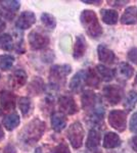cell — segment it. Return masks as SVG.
Segmentation results:
<instances>
[{
	"label": "cell",
	"instance_id": "obj_28",
	"mask_svg": "<svg viewBox=\"0 0 137 153\" xmlns=\"http://www.w3.org/2000/svg\"><path fill=\"white\" fill-rule=\"evenodd\" d=\"M41 22L45 26V28L49 31H53L56 27V19L54 16L48 13V12H43L41 14Z\"/></svg>",
	"mask_w": 137,
	"mask_h": 153
},
{
	"label": "cell",
	"instance_id": "obj_16",
	"mask_svg": "<svg viewBox=\"0 0 137 153\" xmlns=\"http://www.w3.org/2000/svg\"><path fill=\"white\" fill-rule=\"evenodd\" d=\"M97 55H98L99 60L106 65H112L116 60V55H115L114 51L103 44H100L97 47Z\"/></svg>",
	"mask_w": 137,
	"mask_h": 153
},
{
	"label": "cell",
	"instance_id": "obj_41",
	"mask_svg": "<svg viewBox=\"0 0 137 153\" xmlns=\"http://www.w3.org/2000/svg\"><path fill=\"white\" fill-rule=\"evenodd\" d=\"M43 147H38L36 148V150H35V153H46V152H43Z\"/></svg>",
	"mask_w": 137,
	"mask_h": 153
},
{
	"label": "cell",
	"instance_id": "obj_22",
	"mask_svg": "<svg viewBox=\"0 0 137 153\" xmlns=\"http://www.w3.org/2000/svg\"><path fill=\"white\" fill-rule=\"evenodd\" d=\"M85 84L88 87L97 89L100 85V78H99L98 73L94 68H88L86 71V78Z\"/></svg>",
	"mask_w": 137,
	"mask_h": 153
},
{
	"label": "cell",
	"instance_id": "obj_39",
	"mask_svg": "<svg viewBox=\"0 0 137 153\" xmlns=\"http://www.w3.org/2000/svg\"><path fill=\"white\" fill-rule=\"evenodd\" d=\"M84 3H87V4H94V5H99L101 3V1L97 0V1H89V0H83Z\"/></svg>",
	"mask_w": 137,
	"mask_h": 153
},
{
	"label": "cell",
	"instance_id": "obj_17",
	"mask_svg": "<svg viewBox=\"0 0 137 153\" xmlns=\"http://www.w3.org/2000/svg\"><path fill=\"white\" fill-rule=\"evenodd\" d=\"M87 50V41L83 35H78L74 44L73 57L75 59H80L84 56Z\"/></svg>",
	"mask_w": 137,
	"mask_h": 153
},
{
	"label": "cell",
	"instance_id": "obj_14",
	"mask_svg": "<svg viewBox=\"0 0 137 153\" xmlns=\"http://www.w3.org/2000/svg\"><path fill=\"white\" fill-rule=\"evenodd\" d=\"M28 80V75L23 68H17L9 76V83L14 89H19L24 87Z\"/></svg>",
	"mask_w": 137,
	"mask_h": 153
},
{
	"label": "cell",
	"instance_id": "obj_29",
	"mask_svg": "<svg viewBox=\"0 0 137 153\" xmlns=\"http://www.w3.org/2000/svg\"><path fill=\"white\" fill-rule=\"evenodd\" d=\"M14 56L10 55V54H3L0 55V70L3 71H9L12 68L14 63Z\"/></svg>",
	"mask_w": 137,
	"mask_h": 153
},
{
	"label": "cell",
	"instance_id": "obj_43",
	"mask_svg": "<svg viewBox=\"0 0 137 153\" xmlns=\"http://www.w3.org/2000/svg\"><path fill=\"white\" fill-rule=\"evenodd\" d=\"M109 153H116V152H109Z\"/></svg>",
	"mask_w": 137,
	"mask_h": 153
},
{
	"label": "cell",
	"instance_id": "obj_32",
	"mask_svg": "<svg viewBox=\"0 0 137 153\" xmlns=\"http://www.w3.org/2000/svg\"><path fill=\"white\" fill-rule=\"evenodd\" d=\"M16 45H14V48H16V51L19 54H23L25 52V48H24V38H23V34L16 33Z\"/></svg>",
	"mask_w": 137,
	"mask_h": 153
},
{
	"label": "cell",
	"instance_id": "obj_11",
	"mask_svg": "<svg viewBox=\"0 0 137 153\" xmlns=\"http://www.w3.org/2000/svg\"><path fill=\"white\" fill-rule=\"evenodd\" d=\"M35 23H36V16H35V13L33 11L26 10L22 12L19 18H17L16 22V27L19 30L25 31V30H28L31 28Z\"/></svg>",
	"mask_w": 137,
	"mask_h": 153
},
{
	"label": "cell",
	"instance_id": "obj_6",
	"mask_svg": "<svg viewBox=\"0 0 137 153\" xmlns=\"http://www.w3.org/2000/svg\"><path fill=\"white\" fill-rule=\"evenodd\" d=\"M109 124L118 132H124L127 127V113L124 110H112L109 114Z\"/></svg>",
	"mask_w": 137,
	"mask_h": 153
},
{
	"label": "cell",
	"instance_id": "obj_3",
	"mask_svg": "<svg viewBox=\"0 0 137 153\" xmlns=\"http://www.w3.org/2000/svg\"><path fill=\"white\" fill-rule=\"evenodd\" d=\"M72 71L70 65H54L49 71V84L54 90H58L66 82V78Z\"/></svg>",
	"mask_w": 137,
	"mask_h": 153
},
{
	"label": "cell",
	"instance_id": "obj_36",
	"mask_svg": "<svg viewBox=\"0 0 137 153\" xmlns=\"http://www.w3.org/2000/svg\"><path fill=\"white\" fill-rule=\"evenodd\" d=\"M3 153H16V149L14 148L13 145L7 144L3 149Z\"/></svg>",
	"mask_w": 137,
	"mask_h": 153
},
{
	"label": "cell",
	"instance_id": "obj_13",
	"mask_svg": "<svg viewBox=\"0 0 137 153\" xmlns=\"http://www.w3.org/2000/svg\"><path fill=\"white\" fill-rule=\"evenodd\" d=\"M85 78H86V71L82 70L79 71L78 73H76L73 76V78L70 81L69 87L71 89V91H73L74 93H79L83 90L84 84H85Z\"/></svg>",
	"mask_w": 137,
	"mask_h": 153
},
{
	"label": "cell",
	"instance_id": "obj_1",
	"mask_svg": "<svg viewBox=\"0 0 137 153\" xmlns=\"http://www.w3.org/2000/svg\"><path fill=\"white\" fill-rule=\"evenodd\" d=\"M46 130L45 123L39 117L33 118L21 130L17 135V140L24 147H32L42 138Z\"/></svg>",
	"mask_w": 137,
	"mask_h": 153
},
{
	"label": "cell",
	"instance_id": "obj_10",
	"mask_svg": "<svg viewBox=\"0 0 137 153\" xmlns=\"http://www.w3.org/2000/svg\"><path fill=\"white\" fill-rule=\"evenodd\" d=\"M0 14L3 18L10 19L13 18L14 13L21 8V2L16 0H4L0 1Z\"/></svg>",
	"mask_w": 137,
	"mask_h": 153
},
{
	"label": "cell",
	"instance_id": "obj_30",
	"mask_svg": "<svg viewBox=\"0 0 137 153\" xmlns=\"http://www.w3.org/2000/svg\"><path fill=\"white\" fill-rule=\"evenodd\" d=\"M137 104V92L135 90H131L127 95L125 102H124V107L126 108L127 111H131L134 109V107Z\"/></svg>",
	"mask_w": 137,
	"mask_h": 153
},
{
	"label": "cell",
	"instance_id": "obj_18",
	"mask_svg": "<svg viewBox=\"0 0 137 153\" xmlns=\"http://www.w3.org/2000/svg\"><path fill=\"white\" fill-rule=\"evenodd\" d=\"M45 91V83L40 76H34L28 86V92L30 95L37 96L40 95Z\"/></svg>",
	"mask_w": 137,
	"mask_h": 153
},
{
	"label": "cell",
	"instance_id": "obj_31",
	"mask_svg": "<svg viewBox=\"0 0 137 153\" xmlns=\"http://www.w3.org/2000/svg\"><path fill=\"white\" fill-rule=\"evenodd\" d=\"M119 71H120L121 75L125 79H128V80L134 75V68L128 62H124V61L119 65Z\"/></svg>",
	"mask_w": 137,
	"mask_h": 153
},
{
	"label": "cell",
	"instance_id": "obj_23",
	"mask_svg": "<svg viewBox=\"0 0 137 153\" xmlns=\"http://www.w3.org/2000/svg\"><path fill=\"white\" fill-rule=\"evenodd\" d=\"M19 123H21V118H19V115L16 112L9 113L8 115H6V117L3 118L4 128H5L7 131H9V132H11V131H13L16 128L19 127Z\"/></svg>",
	"mask_w": 137,
	"mask_h": 153
},
{
	"label": "cell",
	"instance_id": "obj_38",
	"mask_svg": "<svg viewBox=\"0 0 137 153\" xmlns=\"http://www.w3.org/2000/svg\"><path fill=\"white\" fill-rule=\"evenodd\" d=\"M6 28V24L5 22L3 21V19L0 18V36H1V34L3 33V31L5 30Z\"/></svg>",
	"mask_w": 137,
	"mask_h": 153
},
{
	"label": "cell",
	"instance_id": "obj_25",
	"mask_svg": "<svg viewBox=\"0 0 137 153\" xmlns=\"http://www.w3.org/2000/svg\"><path fill=\"white\" fill-rule=\"evenodd\" d=\"M96 71L98 73L99 76L103 79L104 82H111L115 78V71L103 65H98L96 66Z\"/></svg>",
	"mask_w": 137,
	"mask_h": 153
},
{
	"label": "cell",
	"instance_id": "obj_33",
	"mask_svg": "<svg viewBox=\"0 0 137 153\" xmlns=\"http://www.w3.org/2000/svg\"><path fill=\"white\" fill-rule=\"evenodd\" d=\"M51 153H71V150H70V147L67 143L61 142L58 145L52 148Z\"/></svg>",
	"mask_w": 137,
	"mask_h": 153
},
{
	"label": "cell",
	"instance_id": "obj_27",
	"mask_svg": "<svg viewBox=\"0 0 137 153\" xmlns=\"http://www.w3.org/2000/svg\"><path fill=\"white\" fill-rule=\"evenodd\" d=\"M14 48L13 39L9 34H2L0 36V49L5 51H11Z\"/></svg>",
	"mask_w": 137,
	"mask_h": 153
},
{
	"label": "cell",
	"instance_id": "obj_2",
	"mask_svg": "<svg viewBox=\"0 0 137 153\" xmlns=\"http://www.w3.org/2000/svg\"><path fill=\"white\" fill-rule=\"evenodd\" d=\"M80 22L89 37H91L93 39H97L103 35V28H101V25L99 24L96 13L93 10L84 9L81 12Z\"/></svg>",
	"mask_w": 137,
	"mask_h": 153
},
{
	"label": "cell",
	"instance_id": "obj_19",
	"mask_svg": "<svg viewBox=\"0 0 137 153\" xmlns=\"http://www.w3.org/2000/svg\"><path fill=\"white\" fill-rule=\"evenodd\" d=\"M50 123L53 131L59 133L67 127V117L63 112H53L51 115Z\"/></svg>",
	"mask_w": 137,
	"mask_h": 153
},
{
	"label": "cell",
	"instance_id": "obj_8",
	"mask_svg": "<svg viewBox=\"0 0 137 153\" xmlns=\"http://www.w3.org/2000/svg\"><path fill=\"white\" fill-rule=\"evenodd\" d=\"M58 107L61 112H63L64 114L68 115H73L75 113L78 112L79 108L77 105L76 101L72 96L69 95H63L58 98Z\"/></svg>",
	"mask_w": 137,
	"mask_h": 153
},
{
	"label": "cell",
	"instance_id": "obj_4",
	"mask_svg": "<svg viewBox=\"0 0 137 153\" xmlns=\"http://www.w3.org/2000/svg\"><path fill=\"white\" fill-rule=\"evenodd\" d=\"M84 135H85L84 128L80 122H74L67 131V137L74 149H79L82 147Z\"/></svg>",
	"mask_w": 137,
	"mask_h": 153
},
{
	"label": "cell",
	"instance_id": "obj_35",
	"mask_svg": "<svg viewBox=\"0 0 137 153\" xmlns=\"http://www.w3.org/2000/svg\"><path fill=\"white\" fill-rule=\"evenodd\" d=\"M129 129L131 132L137 133V112L134 113L130 118V123H129Z\"/></svg>",
	"mask_w": 137,
	"mask_h": 153
},
{
	"label": "cell",
	"instance_id": "obj_7",
	"mask_svg": "<svg viewBox=\"0 0 137 153\" xmlns=\"http://www.w3.org/2000/svg\"><path fill=\"white\" fill-rule=\"evenodd\" d=\"M103 97L111 105H117L122 100L124 91L118 85H109L106 86L103 90Z\"/></svg>",
	"mask_w": 137,
	"mask_h": 153
},
{
	"label": "cell",
	"instance_id": "obj_9",
	"mask_svg": "<svg viewBox=\"0 0 137 153\" xmlns=\"http://www.w3.org/2000/svg\"><path fill=\"white\" fill-rule=\"evenodd\" d=\"M99 101L100 100H99V98L96 96L95 93L90 90L84 91L83 94L81 96L82 108H83L85 111H88L89 113L91 111H93L94 108H95L97 104L99 103Z\"/></svg>",
	"mask_w": 137,
	"mask_h": 153
},
{
	"label": "cell",
	"instance_id": "obj_37",
	"mask_svg": "<svg viewBox=\"0 0 137 153\" xmlns=\"http://www.w3.org/2000/svg\"><path fill=\"white\" fill-rule=\"evenodd\" d=\"M130 145H131L132 149H133L135 152H137V135H136V136H134V137L131 139Z\"/></svg>",
	"mask_w": 137,
	"mask_h": 153
},
{
	"label": "cell",
	"instance_id": "obj_15",
	"mask_svg": "<svg viewBox=\"0 0 137 153\" xmlns=\"http://www.w3.org/2000/svg\"><path fill=\"white\" fill-rule=\"evenodd\" d=\"M100 131L97 128H93L88 133V137H87L86 141V148L89 151H97V148L100 144Z\"/></svg>",
	"mask_w": 137,
	"mask_h": 153
},
{
	"label": "cell",
	"instance_id": "obj_26",
	"mask_svg": "<svg viewBox=\"0 0 137 153\" xmlns=\"http://www.w3.org/2000/svg\"><path fill=\"white\" fill-rule=\"evenodd\" d=\"M17 105L23 117H28L32 112V101L28 97H19L17 100Z\"/></svg>",
	"mask_w": 137,
	"mask_h": 153
},
{
	"label": "cell",
	"instance_id": "obj_20",
	"mask_svg": "<svg viewBox=\"0 0 137 153\" xmlns=\"http://www.w3.org/2000/svg\"><path fill=\"white\" fill-rule=\"evenodd\" d=\"M103 147L106 149H114L121 145V139L118 134L113 132H109L103 137Z\"/></svg>",
	"mask_w": 137,
	"mask_h": 153
},
{
	"label": "cell",
	"instance_id": "obj_12",
	"mask_svg": "<svg viewBox=\"0 0 137 153\" xmlns=\"http://www.w3.org/2000/svg\"><path fill=\"white\" fill-rule=\"evenodd\" d=\"M0 108L3 111H11L16 108V96L8 90L0 92Z\"/></svg>",
	"mask_w": 137,
	"mask_h": 153
},
{
	"label": "cell",
	"instance_id": "obj_34",
	"mask_svg": "<svg viewBox=\"0 0 137 153\" xmlns=\"http://www.w3.org/2000/svg\"><path fill=\"white\" fill-rule=\"evenodd\" d=\"M127 57H128L129 61H131L132 63L137 65V47L130 49L128 54H127Z\"/></svg>",
	"mask_w": 137,
	"mask_h": 153
},
{
	"label": "cell",
	"instance_id": "obj_42",
	"mask_svg": "<svg viewBox=\"0 0 137 153\" xmlns=\"http://www.w3.org/2000/svg\"><path fill=\"white\" fill-rule=\"evenodd\" d=\"M134 83H135V85H137V75H136V78H135V81H134Z\"/></svg>",
	"mask_w": 137,
	"mask_h": 153
},
{
	"label": "cell",
	"instance_id": "obj_40",
	"mask_svg": "<svg viewBox=\"0 0 137 153\" xmlns=\"http://www.w3.org/2000/svg\"><path fill=\"white\" fill-rule=\"evenodd\" d=\"M4 137H5V133H4L1 126H0V141H2V140L4 139Z\"/></svg>",
	"mask_w": 137,
	"mask_h": 153
},
{
	"label": "cell",
	"instance_id": "obj_21",
	"mask_svg": "<svg viewBox=\"0 0 137 153\" xmlns=\"http://www.w3.org/2000/svg\"><path fill=\"white\" fill-rule=\"evenodd\" d=\"M121 23L123 25H135L137 23V9L135 6H129L124 11L121 18Z\"/></svg>",
	"mask_w": 137,
	"mask_h": 153
},
{
	"label": "cell",
	"instance_id": "obj_24",
	"mask_svg": "<svg viewBox=\"0 0 137 153\" xmlns=\"http://www.w3.org/2000/svg\"><path fill=\"white\" fill-rule=\"evenodd\" d=\"M100 16L103 19V23L106 25H116L118 23L119 19V14L118 12L114 9H101L100 10Z\"/></svg>",
	"mask_w": 137,
	"mask_h": 153
},
{
	"label": "cell",
	"instance_id": "obj_5",
	"mask_svg": "<svg viewBox=\"0 0 137 153\" xmlns=\"http://www.w3.org/2000/svg\"><path fill=\"white\" fill-rule=\"evenodd\" d=\"M29 45L32 50H42L45 49L49 45V37L45 35L44 33L38 31V30H33L30 32L28 36Z\"/></svg>",
	"mask_w": 137,
	"mask_h": 153
}]
</instances>
